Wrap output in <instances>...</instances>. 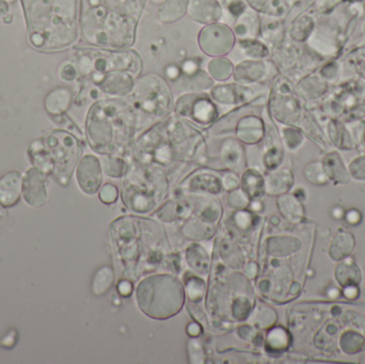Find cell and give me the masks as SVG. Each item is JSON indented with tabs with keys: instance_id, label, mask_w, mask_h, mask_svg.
<instances>
[{
	"instance_id": "cell-14",
	"label": "cell",
	"mask_w": 365,
	"mask_h": 364,
	"mask_svg": "<svg viewBox=\"0 0 365 364\" xmlns=\"http://www.w3.org/2000/svg\"><path fill=\"white\" fill-rule=\"evenodd\" d=\"M180 187L185 192H201V194H217L223 192L222 183H221V175H218L216 170H202L195 171L189 173L182 182H180Z\"/></svg>"
},
{
	"instance_id": "cell-9",
	"label": "cell",
	"mask_w": 365,
	"mask_h": 364,
	"mask_svg": "<svg viewBox=\"0 0 365 364\" xmlns=\"http://www.w3.org/2000/svg\"><path fill=\"white\" fill-rule=\"evenodd\" d=\"M137 77L130 72H93L90 79L106 98H128L134 89Z\"/></svg>"
},
{
	"instance_id": "cell-25",
	"label": "cell",
	"mask_w": 365,
	"mask_h": 364,
	"mask_svg": "<svg viewBox=\"0 0 365 364\" xmlns=\"http://www.w3.org/2000/svg\"><path fill=\"white\" fill-rule=\"evenodd\" d=\"M190 0H164L158 9V19L163 23H175L188 12Z\"/></svg>"
},
{
	"instance_id": "cell-41",
	"label": "cell",
	"mask_w": 365,
	"mask_h": 364,
	"mask_svg": "<svg viewBox=\"0 0 365 364\" xmlns=\"http://www.w3.org/2000/svg\"><path fill=\"white\" fill-rule=\"evenodd\" d=\"M252 213L247 209H240L233 214V222L240 230H248L252 224Z\"/></svg>"
},
{
	"instance_id": "cell-1",
	"label": "cell",
	"mask_w": 365,
	"mask_h": 364,
	"mask_svg": "<svg viewBox=\"0 0 365 364\" xmlns=\"http://www.w3.org/2000/svg\"><path fill=\"white\" fill-rule=\"evenodd\" d=\"M152 121L128 98L96 100L88 111L86 134L90 147L101 155H119L128 160L135 135Z\"/></svg>"
},
{
	"instance_id": "cell-8",
	"label": "cell",
	"mask_w": 365,
	"mask_h": 364,
	"mask_svg": "<svg viewBox=\"0 0 365 364\" xmlns=\"http://www.w3.org/2000/svg\"><path fill=\"white\" fill-rule=\"evenodd\" d=\"M247 153L244 145L235 137H227L221 140L216 156H207L205 168L212 170L233 171L242 175L247 169Z\"/></svg>"
},
{
	"instance_id": "cell-32",
	"label": "cell",
	"mask_w": 365,
	"mask_h": 364,
	"mask_svg": "<svg viewBox=\"0 0 365 364\" xmlns=\"http://www.w3.org/2000/svg\"><path fill=\"white\" fill-rule=\"evenodd\" d=\"M289 343V335L282 327H274L266 337V346L268 350H274V352L285 350Z\"/></svg>"
},
{
	"instance_id": "cell-44",
	"label": "cell",
	"mask_w": 365,
	"mask_h": 364,
	"mask_svg": "<svg viewBox=\"0 0 365 364\" xmlns=\"http://www.w3.org/2000/svg\"><path fill=\"white\" fill-rule=\"evenodd\" d=\"M164 73L165 78H166L169 83H175V81H177L182 75L181 64L171 62V63H168L165 66Z\"/></svg>"
},
{
	"instance_id": "cell-43",
	"label": "cell",
	"mask_w": 365,
	"mask_h": 364,
	"mask_svg": "<svg viewBox=\"0 0 365 364\" xmlns=\"http://www.w3.org/2000/svg\"><path fill=\"white\" fill-rule=\"evenodd\" d=\"M202 59L199 57L187 58L182 60L181 68L182 74L191 75L197 72L201 68Z\"/></svg>"
},
{
	"instance_id": "cell-36",
	"label": "cell",
	"mask_w": 365,
	"mask_h": 364,
	"mask_svg": "<svg viewBox=\"0 0 365 364\" xmlns=\"http://www.w3.org/2000/svg\"><path fill=\"white\" fill-rule=\"evenodd\" d=\"M249 8L255 10V12L262 13L265 15H274L277 16L279 14L278 0H246Z\"/></svg>"
},
{
	"instance_id": "cell-50",
	"label": "cell",
	"mask_w": 365,
	"mask_h": 364,
	"mask_svg": "<svg viewBox=\"0 0 365 364\" xmlns=\"http://www.w3.org/2000/svg\"><path fill=\"white\" fill-rule=\"evenodd\" d=\"M187 333L189 337L197 338L202 333L201 326L197 323H189L186 328Z\"/></svg>"
},
{
	"instance_id": "cell-4",
	"label": "cell",
	"mask_w": 365,
	"mask_h": 364,
	"mask_svg": "<svg viewBox=\"0 0 365 364\" xmlns=\"http://www.w3.org/2000/svg\"><path fill=\"white\" fill-rule=\"evenodd\" d=\"M128 100L152 121H160L173 113L175 92L164 76L147 73L137 77Z\"/></svg>"
},
{
	"instance_id": "cell-28",
	"label": "cell",
	"mask_w": 365,
	"mask_h": 364,
	"mask_svg": "<svg viewBox=\"0 0 365 364\" xmlns=\"http://www.w3.org/2000/svg\"><path fill=\"white\" fill-rule=\"evenodd\" d=\"M115 281V269L110 265H103L94 274L91 290L96 296H103L109 292Z\"/></svg>"
},
{
	"instance_id": "cell-17",
	"label": "cell",
	"mask_w": 365,
	"mask_h": 364,
	"mask_svg": "<svg viewBox=\"0 0 365 364\" xmlns=\"http://www.w3.org/2000/svg\"><path fill=\"white\" fill-rule=\"evenodd\" d=\"M187 14L192 21L205 26L220 21L223 9L218 0H190Z\"/></svg>"
},
{
	"instance_id": "cell-33",
	"label": "cell",
	"mask_w": 365,
	"mask_h": 364,
	"mask_svg": "<svg viewBox=\"0 0 365 364\" xmlns=\"http://www.w3.org/2000/svg\"><path fill=\"white\" fill-rule=\"evenodd\" d=\"M251 322L255 326L259 328H268L276 322L277 314L272 308L267 306H259L255 310V313H251Z\"/></svg>"
},
{
	"instance_id": "cell-27",
	"label": "cell",
	"mask_w": 365,
	"mask_h": 364,
	"mask_svg": "<svg viewBox=\"0 0 365 364\" xmlns=\"http://www.w3.org/2000/svg\"><path fill=\"white\" fill-rule=\"evenodd\" d=\"M234 64L227 56L212 58L206 66V71L216 83H227L233 75Z\"/></svg>"
},
{
	"instance_id": "cell-30",
	"label": "cell",
	"mask_w": 365,
	"mask_h": 364,
	"mask_svg": "<svg viewBox=\"0 0 365 364\" xmlns=\"http://www.w3.org/2000/svg\"><path fill=\"white\" fill-rule=\"evenodd\" d=\"M279 211L287 220L292 222H297L304 216V209L299 199L294 194H281L277 200Z\"/></svg>"
},
{
	"instance_id": "cell-39",
	"label": "cell",
	"mask_w": 365,
	"mask_h": 364,
	"mask_svg": "<svg viewBox=\"0 0 365 364\" xmlns=\"http://www.w3.org/2000/svg\"><path fill=\"white\" fill-rule=\"evenodd\" d=\"M322 166L319 162H312L309 164L308 166L304 168V177L308 179L309 182L313 184H323L326 183V175L325 172L319 175V170H321Z\"/></svg>"
},
{
	"instance_id": "cell-7",
	"label": "cell",
	"mask_w": 365,
	"mask_h": 364,
	"mask_svg": "<svg viewBox=\"0 0 365 364\" xmlns=\"http://www.w3.org/2000/svg\"><path fill=\"white\" fill-rule=\"evenodd\" d=\"M236 41L232 27L221 21L204 26L197 34L200 49L210 58L227 57L233 51Z\"/></svg>"
},
{
	"instance_id": "cell-12",
	"label": "cell",
	"mask_w": 365,
	"mask_h": 364,
	"mask_svg": "<svg viewBox=\"0 0 365 364\" xmlns=\"http://www.w3.org/2000/svg\"><path fill=\"white\" fill-rule=\"evenodd\" d=\"M252 85H240L237 83H217L208 91L210 98L220 106H240L255 98Z\"/></svg>"
},
{
	"instance_id": "cell-49",
	"label": "cell",
	"mask_w": 365,
	"mask_h": 364,
	"mask_svg": "<svg viewBox=\"0 0 365 364\" xmlns=\"http://www.w3.org/2000/svg\"><path fill=\"white\" fill-rule=\"evenodd\" d=\"M237 333L242 340H246V341H252L255 336V331H253L250 325L240 326V328H238Z\"/></svg>"
},
{
	"instance_id": "cell-20",
	"label": "cell",
	"mask_w": 365,
	"mask_h": 364,
	"mask_svg": "<svg viewBox=\"0 0 365 364\" xmlns=\"http://www.w3.org/2000/svg\"><path fill=\"white\" fill-rule=\"evenodd\" d=\"M265 194L272 197H279L287 194L294 183L293 173L287 168H276L274 170L266 171Z\"/></svg>"
},
{
	"instance_id": "cell-48",
	"label": "cell",
	"mask_w": 365,
	"mask_h": 364,
	"mask_svg": "<svg viewBox=\"0 0 365 364\" xmlns=\"http://www.w3.org/2000/svg\"><path fill=\"white\" fill-rule=\"evenodd\" d=\"M133 290L134 286L130 280L123 279L117 284V291L121 297H130L133 294Z\"/></svg>"
},
{
	"instance_id": "cell-34",
	"label": "cell",
	"mask_w": 365,
	"mask_h": 364,
	"mask_svg": "<svg viewBox=\"0 0 365 364\" xmlns=\"http://www.w3.org/2000/svg\"><path fill=\"white\" fill-rule=\"evenodd\" d=\"M252 303L250 299L246 296H240L234 299L232 306V314L237 321H245L252 313Z\"/></svg>"
},
{
	"instance_id": "cell-24",
	"label": "cell",
	"mask_w": 365,
	"mask_h": 364,
	"mask_svg": "<svg viewBox=\"0 0 365 364\" xmlns=\"http://www.w3.org/2000/svg\"><path fill=\"white\" fill-rule=\"evenodd\" d=\"M72 91L68 88H56L46 96L45 107L46 110L55 117L66 113L72 105Z\"/></svg>"
},
{
	"instance_id": "cell-13",
	"label": "cell",
	"mask_w": 365,
	"mask_h": 364,
	"mask_svg": "<svg viewBox=\"0 0 365 364\" xmlns=\"http://www.w3.org/2000/svg\"><path fill=\"white\" fill-rule=\"evenodd\" d=\"M262 117H263L264 122H265V136L263 139L264 149L262 164H263L264 169L266 171H270L280 166L283 158V151L276 128L272 124L267 105L262 110Z\"/></svg>"
},
{
	"instance_id": "cell-37",
	"label": "cell",
	"mask_w": 365,
	"mask_h": 364,
	"mask_svg": "<svg viewBox=\"0 0 365 364\" xmlns=\"http://www.w3.org/2000/svg\"><path fill=\"white\" fill-rule=\"evenodd\" d=\"M119 196V188L113 183L104 184L98 192V198L104 204L107 205H111L117 202Z\"/></svg>"
},
{
	"instance_id": "cell-3",
	"label": "cell",
	"mask_w": 365,
	"mask_h": 364,
	"mask_svg": "<svg viewBox=\"0 0 365 364\" xmlns=\"http://www.w3.org/2000/svg\"><path fill=\"white\" fill-rule=\"evenodd\" d=\"M185 299L184 284L171 274L148 276L136 288L139 309L154 320H168L179 314Z\"/></svg>"
},
{
	"instance_id": "cell-52",
	"label": "cell",
	"mask_w": 365,
	"mask_h": 364,
	"mask_svg": "<svg viewBox=\"0 0 365 364\" xmlns=\"http://www.w3.org/2000/svg\"><path fill=\"white\" fill-rule=\"evenodd\" d=\"M248 209H250L252 214L261 213L264 209L263 202H262L261 199H253V200H251Z\"/></svg>"
},
{
	"instance_id": "cell-18",
	"label": "cell",
	"mask_w": 365,
	"mask_h": 364,
	"mask_svg": "<svg viewBox=\"0 0 365 364\" xmlns=\"http://www.w3.org/2000/svg\"><path fill=\"white\" fill-rule=\"evenodd\" d=\"M216 81L210 77L207 71L200 68L197 72L191 75L182 74L177 81L173 83V92L178 93H197V92H208L214 87Z\"/></svg>"
},
{
	"instance_id": "cell-10",
	"label": "cell",
	"mask_w": 365,
	"mask_h": 364,
	"mask_svg": "<svg viewBox=\"0 0 365 364\" xmlns=\"http://www.w3.org/2000/svg\"><path fill=\"white\" fill-rule=\"evenodd\" d=\"M277 66L269 60H242L234 64L232 79L245 85H263L276 75Z\"/></svg>"
},
{
	"instance_id": "cell-42",
	"label": "cell",
	"mask_w": 365,
	"mask_h": 364,
	"mask_svg": "<svg viewBox=\"0 0 365 364\" xmlns=\"http://www.w3.org/2000/svg\"><path fill=\"white\" fill-rule=\"evenodd\" d=\"M281 135H282L283 141L289 149H295L299 145L300 139H302V136L291 128H283Z\"/></svg>"
},
{
	"instance_id": "cell-35",
	"label": "cell",
	"mask_w": 365,
	"mask_h": 364,
	"mask_svg": "<svg viewBox=\"0 0 365 364\" xmlns=\"http://www.w3.org/2000/svg\"><path fill=\"white\" fill-rule=\"evenodd\" d=\"M251 199L249 198L248 194L242 189V188H237V189L232 190V192H227V203L230 207L236 209V211H240V209H248L249 205H250Z\"/></svg>"
},
{
	"instance_id": "cell-5",
	"label": "cell",
	"mask_w": 365,
	"mask_h": 364,
	"mask_svg": "<svg viewBox=\"0 0 365 364\" xmlns=\"http://www.w3.org/2000/svg\"><path fill=\"white\" fill-rule=\"evenodd\" d=\"M173 113L190 123L208 128L220 117L218 105L208 92L180 94L175 100Z\"/></svg>"
},
{
	"instance_id": "cell-19",
	"label": "cell",
	"mask_w": 365,
	"mask_h": 364,
	"mask_svg": "<svg viewBox=\"0 0 365 364\" xmlns=\"http://www.w3.org/2000/svg\"><path fill=\"white\" fill-rule=\"evenodd\" d=\"M231 53H237V62L242 60H266L272 56V49L259 38H240L236 41Z\"/></svg>"
},
{
	"instance_id": "cell-6",
	"label": "cell",
	"mask_w": 365,
	"mask_h": 364,
	"mask_svg": "<svg viewBox=\"0 0 365 364\" xmlns=\"http://www.w3.org/2000/svg\"><path fill=\"white\" fill-rule=\"evenodd\" d=\"M91 57L93 72L107 73L124 71L139 77L143 72L140 56L130 48H98L86 51Z\"/></svg>"
},
{
	"instance_id": "cell-55",
	"label": "cell",
	"mask_w": 365,
	"mask_h": 364,
	"mask_svg": "<svg viewBox=\"0 0 365 364\" xmlns=\"http://www.w3.org/2000/svg\"><path fill=\"white\" fill-rule=\"evenodd\" d=\"M9 13V4L6 0H0V17L6 16Z\"/></svg>"
},
{
	"instance_id": "cell-54",
	"label": "cell",
	"mask_w": 365,
	"mask_h": 364,
	"mask_svg": "<svg viewBox=\"0 0 365 364\" xmlns=\"http://www.w3.org/2000/svg\"><path fill=\"white\" fill-rule=\"evenodd\" d=\"M344 295L347 297V298H355L358 295V290L356 286H349L344 290Z\"/></svg>"
},
{
	"instance_id": "cell-15",
	"label": "cell",
	"mask_w": 365,
	"mask_h": 364,
	"mask_svg": "<svg viewBox=\"0 0 365 364\" xmlns=\"http://www.w3.org/2000/svg\"><path fill=\"white\" fill-rule=\"evenodd\" d=\"M234 137L244 145H257L265 136V122L259 111L247 113L240 118L234 130Z\"/></svg>"
},
{
	"instance_id": "cell-26",
	"label": "cell",
	"mask_w": 365,
	"mask_h": 364,
	"mask_svg": "<svg viewBox=\"0 0 365 364\" xmlns=\"http://www.w3.org/2000/svg\"><path fill=\"white\" fill-rule=\"evenodd\" d=\"M103 172L110 179L122 180L130 170V162L123 156L102 155Z\"/></svg>"
},
{
	"instance_id": "cell-46",
	"label": "cell",
	"mask_w": 365,
	"mask_h": 364,
	"mask_svg": "<svg viewBox=\"0 0 365 364\" xmlns=\"http://www.w3.org/2000/svg\"><path fill=\"white\" fill-rule=\"evenodd\" d=\"M53 119L58 125L62 126V128H68L70 132H73L74 134H76L77 136L81 137V130H78V128H77V126L75 125V124L73 123V122L71 121V120L68 119L64 113L63 115H55V117H53Z\"/></svg>"
},
{
	"instance_id": "cell-31",
	"label": "cell",
	"mask_w": 365,
	"mask_h": 364,
	"mask_svg": "<svg viewBox=\"0 0 365 364\" xmlns=\"http://www.w3.org/2000/svg\"><path fill=\"white\" fill-rule=\"evenodd\" d=\"M184 286L186 296L189 301L192 303H199L203 298L204 293H205V282L197 277L195 274H188L184 277Z\"/></svg>"
},
{
	"instance_id": "cell-21",
	"label": "cell",
	"mask_w": 365,
	"mask_h": 364,
	"mask_svg": "<svg viewBox=\"0 0 365 364\" xmlns=\"http://www.w3.org/2000/svg\"><path fill=\"white\" fill-rule=\"evenodd\" d=\"M232 29L237 40L259 38L261 17L259 13L251 8L247 9L240 17L235 19Z\"/></svg>"
},
{
	"instance_id": "cell-23",
	"label": "cell",
	"mask_w": 365,
	"mask_h": 364,
	"mask_svg": "<svg viewBox=\"0 0 365 364\" xmlns=\"http://www.w3.org/2000/svg\"><path fill=\"white\" fill-rule=\"evenodd\" d=\"M240 188L251 200L265 196V177L255 168H247L240 175Z\"/></svg>"
},
{
	"instance_id": "cell-22",
	"label": "cell",
	"mask_w": 365,
	"mask_h": 364,
	"mask_svg": "<svg viewBox=\"0 0 365 364\" xmlns=\"http://www.w3.org/2000/svg\"><path fill=\"white\" fill-rule=\"evenodd\" d=\"M21 190V175L19 171H11L0 179V204L13 207L19 202Z\"/></svg>"
},
{
	"instance_id": "cell-38",
	"label": "cell",
	"mask_w": 365,
	"mask_h": 364,
	"mask_svg": "<svg viewBox=\"0 0 365 364\" xmlns=\"http://www.w3.org/2000/svg\"><path fill=\"white\" fill-rule=\"evenodd\" d=\"M188 356L189 361L191 363H205V352L201 342L197 338H192L188 343Z\"/></svg>"
},
{
	"instance_id": "cell-51",
	"label": "cell",
	"mask_w": 365,
	"mask_h": 364,
	"mask_svg": "<svg viewBox=\"0 0 365 364\" xmlns=\"http://www.w3.org/2000/svg\"><path fill=\"white\" fill-rule=\"evenodd\" d=\"M257 271H259V266H257V263L251 262L249 263L246 269H245V275H246L249 279H253V278L257 277Z\"/></svg>"
},
{
	"instance_id": "cell-47",
	"label": "cell",
	"mask_w": 365,
	"mask_h": 364,
	"mask_svg": "<svg viewBox=\"0 0 365 364\" xmlns=\"http://www.w3.org/2000/svg\"><path fill=\"white\" fill-rule=\"evenodd\" d=\"M78 70L74 64L68 63L61 70V78L66 81H73L78 76Z\"/></svg>"
},
{
	"instance_id": "cell-40",
	"label": "cell",
	"mask_w": 365,
	"mask_h": 364,
	"mask_svg": "<svg viewBox=\"0 0 365 364\" xmlns=\"http://www.w3.org/2000/svg\"><path fill=\"white\" fill-rule=\"evenodd\" d=\"M221 183L223 192H230L240 187V177L233 171H225L221 173Z\"/></svg>"
},
{
	"instance_id": "cell-45",
	"label": "cell",
	"mask_w": 365,
	"mask_h": 364,
	"mask_svg": "<svg viewBox=\"0 0 365 364\" xmlns=\"http://www.w3.org/2000/svg\"><path fill=\"white\" fill-rule=\"evenodd\" d=\"M227 9L231 13L232 16L236 19L248 9V4L245 0H229Z\"/></svg>"
},
{
	"instance_id": "cell-2",
	"label": "cell",
	"mask_w": 365,
	"mask_h": 364,
	"mask_svg": "<svg viewBox=\"0 0 365 364\" xmlns=\"http://www.w3.org/2000/svg\"><path fill=\"white\" fill-rule=\"evenodd\" d=\"M24 6L36 46L62 48L77 40L76 0H24Z\"/></svg>"
},
{
	"instance_id": "cell-29",
	"label": "cell",
	"mask_w": 365,
	"mask_h": 364,
	"mask_svg": "<svg viewBox=\"0 0 365 364\" xmlns=\"http://www.w3.org/2000/svg\"><path fill=\"white\" fill-rule=\"evenodd\" d=\"M186 260L190 269L197 275H207L210 269V256L201 245L193 244L186 250Z\"/></svg>"
},
{
	"instance_id": "cell-11",
	"label": "cell",
	"mask_w": 365,
	"mask_h": 364,
	"mask_svg": "<svg viewBox=\"0 0 365 364\" xmlns=\"http://www.w3.org/2000/svg\"><path fill=\"white\" fill-rule=\"evenodd\" d=\"M102 162L98 156L87 154L79 160L76 168V180L79 188L86 194H98L103 185Z\"/></svg>"
},
{
	"instance_id": "cell-53",
	"label": "cell",
	"mask_w": 365,
	"mask_h": 364,
	"mask_svg": "<svg viewBox=\"0 0 365 364\" xmlns=\"http://www.w3.org/2000/svg\"><path fill=\"white\" fill-rule=\"evenodd\" d=\"M346 219L349 224H359L360 219H361V215H360L359 212L353 209V211L346 214Z\"/></svg>"
},
{
	"instance_id": "cell-56",
	"label": "cell",
	"mask_w": 365,
	"mask_h": 364,
	"mask_svg": "<svg viewBox=\"0 0 365 364\" xmlns=\"http://www.w3.org/2000/svg\"><path fill=\"white\" fill-rule=\"evenodd\" d=\"M6 1L8 2V4H10V2L15 1V0H6Z\"/></svg>"
},
{
	"instance_id": "cell-16",
	"label": "cell",
	"mask_w": 365,
	"mask_h": 364,
	"mask_svg": "<svg viewBox=\"0 0 365 364\" xmlns=\"http://www.w3.org/2000/svg\"><path fill=\"white\" fill-rule=\"evenodd\" d=\"M23 196L30 207H40L46 202L45 177L38 169L31 168L26 173L23 182Z\"/></svg>"
}]
</instances>
